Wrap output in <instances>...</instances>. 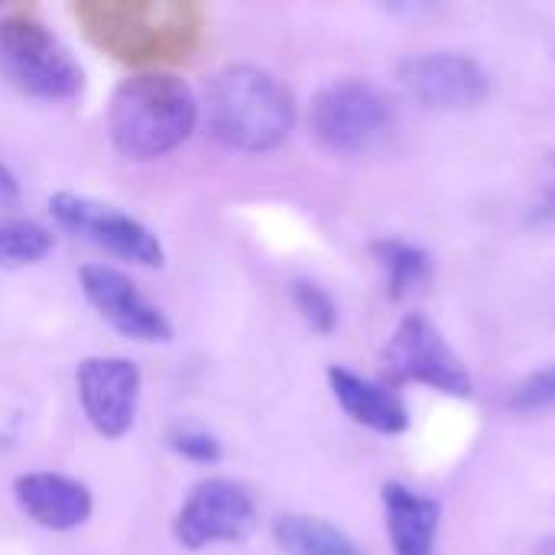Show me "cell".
Listing matches in <instances>:
<instances>
[{"label": "cell", "mask_w": 555, "mask_h": 555, "mask_svg": "<svg viewBox=\"0 0 555 555\" xmlns=\"http://www.w3.org/2000/svg\"><path fill=\"white\" fill-rule=\"evenodd\" d=\"M273 537L286 555H364L335 524L309 514H283L273 524Z\"/></svg>", "instance_id": "14"}, {"label": "cell", "mask_w": 555, "mask_h": 555, "mask_svg": "<svg viewBox=\"0 0 555 555\" xmlns=\"http://www.w3.org/2000/svg\"><path fill=\"white\" fill-rule=\"evenodd\" d=\"M550 189H553V195H555V169H553V176H550Z\"/></svg>", "instance_id": "22"}, {"label": "cell", "mask_w": 555, "mask_h": 555, "mask_svg": "<svg viewBox=\"0 0 555 555\" xmlns=\"http://www.w3.org/2000/svg\"><path fill=\"white\" fill-rule=\"evenodd\" d=\"M78 283L98 315L120 335L133 341H172L166 312L150 302L124 270L111 263H85L78 270Z\"/></svg>", "instance_id": "10"}, {"label": "cell", "mask_w": 555, "mask_h": 555, "mask_svg": "<svg viewBox=\"0 0 555 555\" xmlns=\"http://www.w3.org/2000/svg\"><path fill=\"white\" fill-rule=\"evenodd\" d=\"M166 446H169L176 455H182V459H189V462H198V465H215V462H221V442H218L211 433H205V429L179 426V429H172V433L166 436Z\"/></svg>", "instance_id": "18"}, {"label": "cell", "mask_w": 555, "mask_h": 555, "mask_svg": "<svg viewBox=\"0 0 555 555\" xmlns=\"http://www.w3.org/2000/svg\"><path fill=\"white\" fill-rule=\"evenodd\" d=\"M511 406L520 413H537V410H553L555 406V364L530 374L511 397Z\"/></svg>", "instance_id": "19"}, {"label": "cell", "mask_w": 555, "mask_h": 555, "mask_svg": "<svg viewBox=\"0 0 555 555\" xmlns=\"http://www.w3.org/2000/svg\"><path fill=\"white\" fill-rule=\"evenodd\" d=\"M293 302H296L299 315L306 319V325L312 332H319V335L335 332V325H338V306H335V299L322 286H315L309 280L293 283Z\"/></svg>", "instance_id": "17"}, {"label": "cell", "mask_w": 555, "mask_h": 555, "mask_svg": "<svg viewBox=\"0 0 555 555\" xmlns=\"http://www.w3.org/2000/svg\"><path fill=\"white\" fill-rule=\"evenodd\" d=\"M384 514L393 555H436L442 507L406 485H384Z\"/></svg>", "instance_id": "13"}, {"label": "cell", "mask_w": 555, "mask_h": 555, "mask_svg": "<svg viewBox=\"0 0 555 555\" xmlns=\"http://www.w3.org/2000/svg\"><path fill=\"white\" fill-rule=\"evenodd\" d=\"M384 367L393 380L426 384L449 397H472V377L439 328L420 315H406L384 348Z\"/></svg>", "instance_id": "7"}, {"label": "cell", "mask_w": 555, "mask_h": 555, "mask_svg": "<svg viewBox=\"0 0 555 555\" xmlns=\"http://www.w3.org/2000/svg\"><path fill=\"white\" fill-rule=\"evenodd\" d=\"M328 384L338 400V406L364 429H374L380 436H400L410 426L406 403L380 384H371L367 377L348 371V367H328Z\"/></svg>", "instance_id": "12"}, {"label": "cell", "mask_w": 555, "mask_h": 555, "mask_svg": "<svg viewBox=\"0 0 555 555\" xmlns=\"http://www.w3.org/2000/svg\"><path fill=\"white\" fill-rule=\"evenodd\" d=\"M384 273H387V293L390 299H410L416 293L426 289V283L433 280V267L429 257L403 241H380L374 247Z\"/></svg>", "instance_id": "15"}, {"label": "cell", "mask_w": 555, "mask_h": 555, "mask_svg": "<svg viewBox=\"0 0 555 555\" xmlns=\"http://www.w3.org/2000/svg\"><path fill=\"white\" fill-rule=\"evenodd\" d=\"M257 527V504L241 481L205 478L182 501L172 537L182 550L198 553L215 543H241Z\"/></svg>", "instance_id": "5"}, {"label": "cell", "mask_w": 555, "mask_h": 555, "mask_svg": "<svg viewBox=\"0 0 555 555\" xmlns=\"http://www.w3.org/2000/svg\"><path fill=\"white\" fill-rule=\"evenodd\" d=\"M309 127L319 146L332 153H364L390 127L387 98L358 78H338L315 91L309 107Z\"/></svg>", "instance_id": "4"}, {"label": "cell", "mask_w": 555, "mask_h": 555, "mask_svg": "<svg viewBox=\"0 0 555 555\" xmlns=\"http://www.w3.org/2000/svg\"><path fill=\"white\" fill-rule=\"evenodd\" d=\"M0 202H20V182L7 163H0Z\"/></svg>", "instance_id": "20"}, {"label": "cell", "mask_w": 555, "mask_h": 555, "mask_svg": "<svg viewBox=\"0 0 555 555\" xmlns=\"http://www.w3.org/2000/svg\"><path fill=\"white\" fill-rule=\"evenodd\" d=\"M537 555H555V537L543 540V543H540V550H537Z\"/></svg>", "instance_id": "21"}, {"label": "cell", "mask_w": 555, "mask_h": 555, "mask_svg": "<svg viewBox=\"0 0 555 555\" xmlns=\"http://www.w3.org/2000/svg\"><path fill=\"white\" fill-rule=\"evenodd\" d=\"M198 124L192 88L169 72L124 78L107 104V137L124 159L153 163L179 150Z\"/></svg>", "instance_id": "1"}, {"label": "cell", "mask_w": 555, "mask_h": 555, "mask_svg": "<svg viewBox=\"0 0 555 555\" xmlns=\"http://www.w3.org/2000/svg\"><path fill=\"white\" fill-rule=\"evenodd\" d=\"M397 78L416 104L433 111H472L491 91L488 72L459 52L410 55L397 65Z\"/></svg>", "instance_id": "8"}, {"label": "cell", "mask_w": 555, "mask_h": 555, "mask_svg": "<svg viewBox=\"0 0 555 555\" xmlns=\"http://www.w3.org/2000/svg\"><path fill=\"white\" fill-rule=\"evenodd\" d=\"M13 501L26 520L42 530L68 533L88 524L94 498L88 485L59 472H26L13 481Z\"/></svg>", "instance_id": "11"}, {"label": "cell", "mask_w": 555, "mask_h": 555, "mask_svg": "<svg viewBox=\"0 0 555 555\" xmlns=\"http://www.w3.org/2000/svg\"><path fill=\"white\" fill-rule=\"evenodd\" d=\"M49 208L62 228H68L72 234H81L85 241L111 250L120 260H130V263L150 267V270H159L166 263V250H163L159 237L143 221H137L133 215H127L107 202L75 195V192H55L49 198Z\"/></svg>", "instance_id": "6"}, {"label": "cell", "mask_w": 555, "mask_h": 555, "mask_svg": "<svg viewBox=\"0 0 555 555\" xmlns=\"http://www.w3.org/2000/svg\"><path fill=\"white\" fill-rule=\"evenodd\" d=\"M211 137L237 153H270L283 146L296 124L293 94L257 65H224L205 88Z\"/></svg>", "instance_id": "2"}, {"label": "cell", "mask_w": 555, "mask_h": 555, "mask_svg": "<svg viewBox=\"0 0 555 555\" xmlns=\"http://www.w3.org/2000/svg\"><path fill=\"white\" fill-rule=\"evenodd\" d=\"M52 250V234L29 218H0V270L33 267Z\"/></svg>", "instance_id": "16"}, {"label": "cell", "mask_w": 555, "mask_h": 555, "mask_svg": "<svg viewBox=\"0 0 555 555\" xmlns=\"http://www.w3.org/2000/svg\"><path fill=\"white\" fill-rule=\"evenodd\" d=\"M78 400L91 429L104 439H124L133 429L143 390L140 367L127 358H85L75 371Z\"/></svg>", "instance_id": "9"}, {"label": "cell", "mask_w": 555, "mask_h": 555, "mask_svg": "<svg viewBox=\"0 0 555 555\" xmlns=\"http://www.w3.org/2000/svg\"><path fill=\"white\" fill-rule=\"evenodd\" d=\"M0 75L39 101H68L85 85V72L68 46L33 10L0 16Z\"/></svg>", "instance_id": "3"}]
</instances>
